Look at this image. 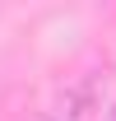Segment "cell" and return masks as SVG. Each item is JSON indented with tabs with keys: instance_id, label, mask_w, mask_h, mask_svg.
Masks as SVG:
<instances>
[{
	"instance_id": "cell-1",
	"label": "cell",
	"mask_w": 116,
	"mask_h": 121,
	"mask_svg": "<svg viewBox=\"0 0 116 121\" xmlns=\"http://www.w3.org/2000/svg\"><path fill=\"white\" fill-rule=\"evenodd\" d=\"M107 121H116V103H112V107H107Z\"/></svg>"
}]
</instances>
